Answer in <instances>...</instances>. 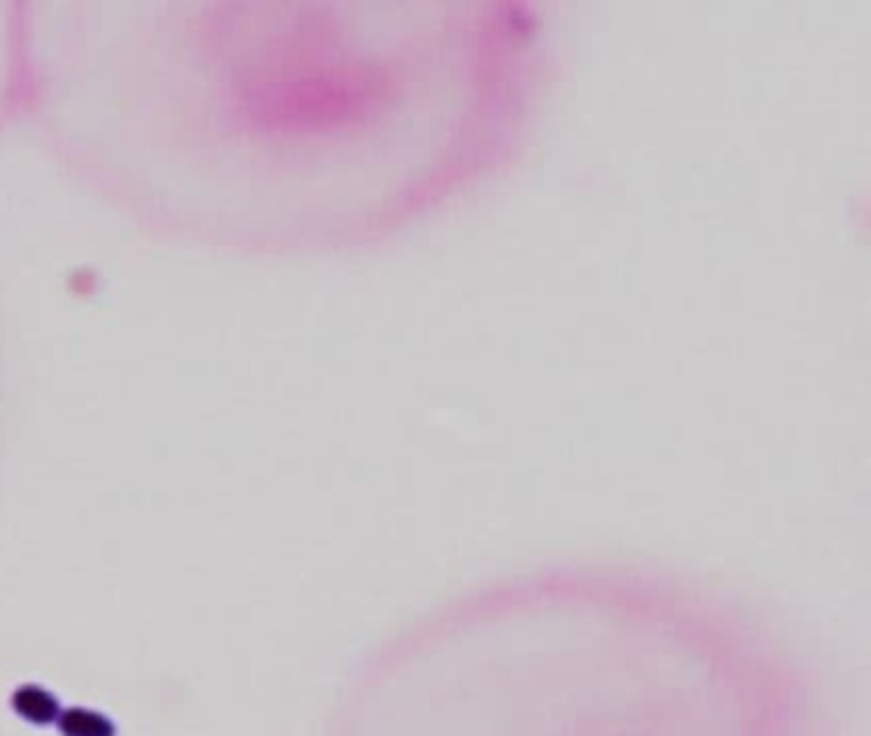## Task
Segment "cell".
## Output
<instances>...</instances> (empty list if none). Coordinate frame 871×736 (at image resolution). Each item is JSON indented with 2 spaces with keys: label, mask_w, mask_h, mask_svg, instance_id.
<instances>
[{
  "label": "cell",
  "mask_w": 871,
  "mask_h": 736,
  "mask_svg": "<svg viewBox=\"0 0 871 736\" xmlns=\"http://www.w3.org/2000/svg\"><path fill=\"white\" fill-rule=\"evenodd\" d=\"M353 736H828L744 614L631 568L557 565L447 598L368 670Z\"/></svg>",
  "instance_id": "obj_1"
},
{
  "label": "cell",
  "mask_w": 871,
  "mask_h": 736,
  "mask_svg": "<svg viewBox=\"0 0 871 736\" xmlns=\"http://www.w3.org/2000/svg\"><path fill=\"white\" fill-rule=\"evenodd\" d=\"M13 708L21 713L23 719L36 721V724H49L59 716V706L46 690L36 688V685H26V688L16 690L13 696Z\"/></svg>",
  "instance_id": "obj_2"
},
{
  "label": "cell",
  "mask_w": 871,
  "mask_h": 736,
  "mask_svg": "<svg viewBox=\"0 0 871 736\" xmlns=\"http://www.w3.org/2000/svg\"><path fill=\"white\" fill-rule=\"evenodd\" d=\"M59 729L67 736H113V724L105 716L82 708H69L59 716Z\"/></svg>",
  "instance_id": "obj_3"
}]
</instances>
